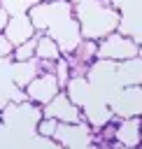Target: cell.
<instances>
[{"label": "cell", "mask_w": 142, "mask_h": 149, "mask_svg": "<svg viewBox=\"0 0 142 149\" xmlns=\"http://www.w3.org/2000/svg\"><path fill=\"white\" fill-rule=\"evenodd\" d=\"M74 19L79 23V33L86 40H102L105 35L114 33L121 23L119 9H114L107 0H91L74 7Z\"/></svg>", "instance_id": "obj_1"}, {"label": "cell", "mask_w": 142, "mask_h": 149, "mask_svg": "<svg viewBox=\"0 0 142 149\" xmlns=\"http://www.w3.org/2000/svg\"><path fill=\"white\" fill-rule=\"evenodd\" d=\"M137 51H140V44L126 35H119L116 30L98 40V58H105V61L121 63V61L137 56Z\"/></svg>", "instance_id": "obj_2"}, {"label": "cell", "mask_w": 142, "mask_h": 149, "mask_svg": "<svg viewBox=\"0 0 142 149\" xmlns=\"http://www.w3.org/2000/svg\"><path fill=\"white\" fill-rule=\"evenodd\" d=\"M42 116H51V119H56L58 123H81V121H84L81 109H79L65 93H56V95L44 105Z\"/></svg>", "instance_id": "obj_3"}, {"label": "cell", "mask_w": 142, "mask_h": 149, "mask_svg": "<svg viewBox=\"0 0 142 149\" xmlns=\"http://www.w3.org/2000/svg\"><path fill=\"white\" fill-rule=\"evenodd\" d=\"M26 91V95H28V100L30 102H35V105H47L56 93H61V86H58V81H56V74L54 72H40L35 79H30L28 81V86L23 88Z\"/></svg>", "instance_id": "obj_4"}, {"label": "cell", "mask_w": 142, "mask_h": 149, "mask_svg": "<svg viewBox=\"0 0 142 149\" xmlns=\"http://www.w3.org/2000/svg\"><path fill=\"white\" fill-rule=\"evenodd\" d=\"M112 112L121 119L140 116L142 114V84L123 86V91H119L116 100L112 102Z\"/></svg>", "instance_id": "obj_5"}, {"label": "cell", "mask_w": 142, "mask_h": 149, "mask_svg": "<svg viewBox=\"0 0 142 149\" xmlns=\"http://www.w3.org/2000/svg\"><path fill=\"white\" fill-rule=\"evenodd\" d=\"M2 33H5V37H7L14 47H16V44H23V42H28V40H33V37L37 35V30H35V26H33V21H30V16H28L26 12L9 14Z\"/></svg>", "instance_id": "obj_6"}, {"label": "cell", "mask_w": 142, "mask_h": 149, "mask_svg": "<svg viewBox=\"0 0 142 149\" xmlns=\"http://www.w3.org/2000/svg\"><path fill=\"white\" fill-rule=\"evenodd\" d=\"M114 140L126 144V147H137L140 140H142V121L137 116H128V119H121L116 123V133H114Z\"/></svg>", "instance_id": "obj_7"}, {"label": "cell", "mask_w": 142, "mask_h": 149, "mask_svg": "<svg viewBox=\"0 0 142 149\" xmlns=\"http://www.w3.org/2000/svg\"><path fill=\"white\" fill-rule=\"evenodd\" d=\"M116 81L121 86H135L142 84V58L133 56L128 61L116 63Z\"/></svg>", "instance_id": "obj_8"}, {"label": "cell", "mask_w": 142, "mask_h": 149, "mask_svg": "<svg viewBox=\"0 0 142 149\" xmlns=\"http://www.w3.org/2000/svg\"><path fill=\"white\" fill-rule=\"evenodd\" d=\"M63 91H65V95H68L77 107H84V105L91 100V81H88L84 74H72Z\"/></svg>", "instance_id": "obj_9"}, {"label": "cell", "mask_w": 142, "mask_h": 149, "mask_svg": "<svg viewBox=\"0 0 142 149\" xmlns=\"http://www.w3.org/2000/svg\"><path fill=\"white\" fill-rule=\"evenodd\" d=\"M61 56H63V51H61L58 42L51 35L40 33L35 37V58H40V61H58Z\"/></svg>", "instance_id": "obj_10"}, {"label": "cell", "mask_w": 142, "mask_h": 149, "mask_svg": "<svg viewBox=\"0 0 142 149\" xmlns=\"http://www.w3.org/2000/svg\"><path fill=\"white\" fill-rule=\"evenodd\" d=\"M12 79H14V86H21L26 88L30 79H35L40 74V65H37V58L33 61H23V63H14V70H12Z\"/></svg>", "instance_id": "obj_11"}, {"label": "cell", "mask_w": 142, "mask_h": 149, "mask_svg": "<svg viewBox=\"0 0 142 149\" xmlns=\"http://www.w3.org/2000/svg\"><path fill=\"white\" fill-rule=\"evenodd\" d=\"M70 56H72L74 61L84 63V65H91V63L98 58V42H95V40H86V37H81L79 44L74 47V51H72Z\"/></svg>", "instance_id": "obj_12"}, {"label": "cell", "mask_w": 142, "mask_h": 149, "mask_svg": "<svg viewBox=\"0 0 142 149\" xmlns=\"http://www.w3.org/2000/svg\"><path fill=\"white\" fill-rule=\"evenodd\" d=\"M37 37V35H35ZM35 37L23 42V44H16L14 47V54H12V61L14 63H23V61H33L35 58Z\"/></svg>", "instance_id": "obj_13"}, {"label": "cell", "mask_w": 142, "mask_h": 149, "mask_svg": "<svg viewBox=\"0 0 142 149\" xmlns=\"http://www.w3.org/2000/svg\"><path fill=\"white\" fill-rule=\"evenodd\" d=\"M54 74H56V81H58V86H61V91H63V88H65V84H68V81H70V77H72V72H70V63H68V56H65V54L56 61Z\"/></svg>", "instance_id": "obj_14"}, {"label": "cell", "mask_w": 142, "mask_h": 149, "mask_svg": "<svg viewBox=\"0 0 142 149\" xmlns=\"http://www.w3.org/2000/svg\"><path fill=\"white\" fill-rule=\"evenodd\" d=\"M56 128H58V121L51 119V116H42V119L35 123L37 135H40V137H47V140H51V137L56 135Z\"/></svg>", "instance_id": "obj_15"}, {"label": "cell", "mask_w": 142, "mask_h": 149, "mask_svg": "<svg viewBox=\"0 0 142 149\" xmlns=\"http://www.w3.org/2000/svg\"><path fill=\"white\" fill-rule=\"evenodd\" d=\"M12 54H14V44L5 37V33H0V61L12 58Z\"/></svg>", "instance_id": "obj_16"}, {"label": "cell", "mask_w": 142, "mask_h": 149, "mask_svg": "<svg viewBox=\"0 0 142 149\" xmlns=\"http://www.w3.org/2000/svg\"><path fill=\"white\" fill-rule=\"evenodd\" d=\"M7 19H9V12H7V9L0 5V33L5 30V23H7Z\"/></svg>", "instance_id": "obj_17"}, {"label": "cell", "mask_w": 142, "mask_h": 149, "mask_svg": "<svg viewBox=\"0 0 142 149\" xmlns=\"http://www.w3.org/2000/svg\"><path fill=\"white\" fill-rule=\"evenodd\" d=\"M68 2H72V5L77 7V5H84V2H91V0H68Z\"/></svg>", "instance_id": "obj_18"}]
</instances>
